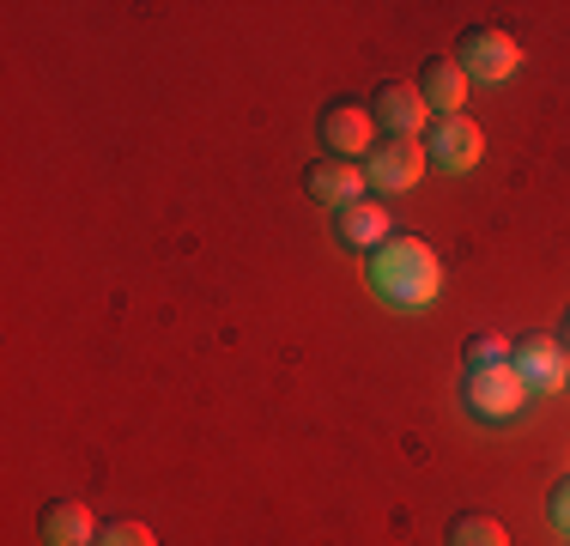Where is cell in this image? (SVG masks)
Masks as SVG:
<instances>
[{"mask_svg":"<svg viewBox=\"0 0 570 546\" xmlns=\"http://www.w3.org/2000/svg\"><path fill=\"white\" fill-rule=\"evenodd\" d=\"M364 280H371V292L383 298V304L425 310L443 285V262L425 237H383L371 250V262H364Z\"/></svg>","mask_w":570,"mask_h":546,"instance_id":"1","label":"cell"},{"mask_svg":"<svg viewBox=\"0 0 570 546\" xmlns=\"http://www.w3.org/2000/svg\"><path fill=\"white\" fill-rule=\"evenodd\" d=\"M455 67L468 79L498 86V79H510L515 67H522V49H515V37L498 31V25H468V31L455 37Z\"/></svg>","mask_w":570,"mask_h":546,"instance_id":"2","label":"cell"},{"mask_svg":"<svg viewBox=\"0 0 570 546\" xmlns=\"http://www.w3.org/2000/svg\"><path fill=\"white\" fill-rule=\"evenodd\" d=\"M461 401H468L473 419L504 426V419H515L528 407V389H522V377H515L510 364H480V371H468V382H461Z\"/></svg>","mask_w":570,"mask_h":546,"instance_id":"3","label":"cell"},{"mask_svg":"<svg viewBox=\"0 0 570 546\" xmlns=\"http://www.w3.org/2000/svg\"><path fill=\"white\" fill-rule=\"evenodd\" d=\"M425 140H406V134H383L376 140L371 164H364V183L376 188V195H406V188L425 176Z\"/></svg>","mask_w":570,"mask_h":546,"instance_id":"4","label":"cell"},{"mask_svg":"<svg viewBox=\"0 0 570 546\" xmlns=\"http://www.w3.org/2000/svg\"><path fill=\"white\" fill-rule=\"evenodd\" d=\"M425 158L438 164V170H473V164L485 158V134H480V121H468V116H431L425 121Z\"/></svg>","mask_w":570,"mask_h":546,"instance_id":"5","label":"cell"},{"mask_svg":"<svg viewBox=\"0 0 570 546\" xmlns=\"http://www.w3.org/2000/svg\"><path fill=\"white\" fill-rule=\"evenodd\" d=\"M510 371L522 377L528 394H552V389H564V377H570V352L552 334H528L522 347H510Z\"/></svg>","mask_w":570,"mask_h":546,"instance_id":"6","label":"cell"},{"mask_svg":"<svg viewBox=\"0 0 570 546\" xmlns=\"http://www.w3.org/2000/svg\"><path fill=\"white\" fill-rule=\"evenodd\" d=\"M371 104H352V98H334L328 109L316 116V140L328 146L334 158H352V153H371Z\"/></svg>","mask_w":570,"mask_h":546,"instance_id":"7","label":"cell"},{"mask_svg":"<svg viewBox=\"0 0 570 546\" xmlns=\"http://www.w3.org/2000/svg\"><path fill=\"white\" fill-rule=\"evenodd\" d=\"M304 195L316 201V207H334L346 213L352 201H364V170L352 158H316L304 170Z\"/></svg>","mask_w":570,"mask_h":546,"instance_id":"8","label":"cell"},{"mask_svg":"<svg viewBox=\"0 0 570 546\" xmlns=\"http://www.w3.org/2000/svg\"><path fill=\"white\" fill-rule=\"evenodd\" d=\"M371 116H376V128L406 134V140H413V134L425 128V98H419L413 79H383V86L371 91Z\"/></svg>","mask_w":570,"mask_h":546,"instance_id":"9","label":"cell"},{"mask_svg":"<svg viewBox=\"0 0 570 546\" xmlns=\"http://www.w3.org/2000/svg\"><path fill=\"white\" fill-rule=\"evenodd\" d=\"M419 98H425L431 116H461V98H468V74L455 67V55H431L425 67H419Z\"/></svg>","mask_w":570,"mask_h":546,"instance_id":"10","label":"cell"},{"mask_svg":"<svg viewBox=\"0 0 570 546\" xmlns=\"http://www.w3.org/2000/svg\"><path fill=\"white\" fill-rule=\"evenodd\" d=\"M91 540H98V523H91L86 504L61 498L43 510V546H91Z\"/></svg>","mask_w":570,"mask_h":546,"instance_id":"11","label":"cell"},{"mask_svg":"<svg viewBox=\"0 0 570 546\" xmlns=\"http://www.w3.org/2000/svg\"><path fill=\"white\" fill-rule=\"evenodd\" d=\"M334 231H341V243H352V250H376V243L389 237V207L352 201L346 213H334Z\"/></svg>","mask_w":570,"mask_h":546,"instance_id":"12","label":"cell"},{"mask_svg":"<svg viewBox=\"0 0 570 546\" xmlns=\"http://www.w3.org/2000/svg\"><path fill=\"white\" fill-rule=\"evenodd\" d=\"M443 546H510V528L485 510H461L450 523V535H443Z\"/></svg>","mask_w":570,"mask_h":546,"instance_id":"13","label":"cell"},{"mask_svg":"<svg viewBox=\"0 0 570 546\" xmlns=\"http://www.w3.org/2000/svg\"><path fill=\"white\" fill-rule=\"evenodd\" d=\"M91 546H158V540H153V528H146V523H134V516H116V523L98 528V540H91Z\"/></svg>","mask_w":570,"mask_h":546,"instance_id":"14","label":"cell"},{"mask_svg":"<svg viewBox=\"0 0 570 546\" xmlns=\"http://www.w3.org/2000/svg\"><path fill=\"white\" fill-rule=\"evenodd\" d=\"M480 364H510V340L504 334H473L468 340V371H480Z\"/></svg>","mask_w":570,"mask_h":546,"instance_id":"15","label":"cell"},{"mask_svg":"<svg viewBox=\"0 0 570 546\" xmlns=\"http://www.w3.org/2000/svg\"><path fill=\"white\" fill-rule=\"evenodd\" d=\"M547 516H552V528H559V535H570V474L559 486H552V498H547Z\"/></svg>","mask_w":570,"mask_h":546,"instance_id":"16","label":"cell"},{"mask_svg":"<svg viewBox=\"0 0 570 546\" xmlns=\"http://www.w3.org/2000/svg\"><path fill=\"white\" fill-rule=\"evenodd\" d=\"M559 347L570 352V310H564V328H559Z\"/></svg>","mask_w":570,"mask_h":546,"instance_id":"17","label":"cell"},{"mask_svg":"<svg viewBox=\"0 0 570 546\" xmlns=\"http://www.w3.org/2000/svg\"><path fill=\"white\" fill-rule=\"evenodd\" d=\"M564 382H570V377H564Z\"/></svg>","mask_w":570,"mask_h":546,"instance_id":"18","label":"cell"}]
</instances>
